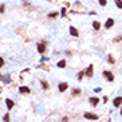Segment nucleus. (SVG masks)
I'll return each mask as SVG.
<instances>
[{
  "instance_id": "nucleus-1",
  "label": "nucleus",
  "mask_w": 122,
  "mask_h": 122,
  "mask_svg": "<svg viewBox=\"0 0 122 122\" xmlns=\"http://www.w3.org/2000/svg\"><path fill=\"white\" fill-rule=\"evenodd\" d=\"M103 76H105L109 82H113L114 80V75H113V72L111 71H103Z\"/></svg>"
},
{
  "instance_id": "nucleus-2",
  "label": "nucleus",
  "mask_w": 122,
  "mask_h": 122,
  "mask_svg": "<svg viewBox=\"0 0 122 122\" xmlns=\"http://www.w3.org/2000/svg\"><path fill=\"white\" fill-rule=\"evenodd\" d=\"M44 51H46V42L38 43V52H39V54H43Z\"/></svg>"
},
{
  "instance_id": "nucleus-3",
  "label": "nucleus",
  "mask_w": 122,
  "mask_h": 122,
  "mask_svg": "<svg viewBox=\"0 0 122 122\" xmlns=\"http://www.w3.org/2000/svg\"><path fill=\"white\" fill-rule=\"evenodd\" d=\"M84 118L91 119V121H97V119H98V115H97V114H93V113H84Z\"/></svg>"
},
{
  "instance_id": "nucleus-4",
  "label": "nucleus",
  "mask_w": 122,
  "mask_h": 122,
  "mask_svg": "<svg viewBox=\"0 0 122 122\" xmlns=\"http://www.w3.org/2000/svg\"><path fill=\"white\" fill-rule=\"evenodd\" d=\"M93 68H94V66H93V64H90V66L86 68V71H84V75L88 76V78H91V76H93Z\"/></svg>"
},
{
  "instance_id": "nucleus-5",
  "label": "nucleus",
  "mask_w": 122,
  "mask_h": 122,
  "mask_svg": "<svg viewBox=\"0 0 122 122\" xmlns=\"http://www.w3.org/2000/svg\"><path fill=\"white\" fill-rule=\"evenodd\" d=\"M114 25V20L111 19V17H109L107 20H106V23H105V28H111Z\"/></svg>"
},
{
  "instance_id": "nucleus-6",
  "label": "nucleus",
  "mask_w": 122,
  "mask_h": 122,
  "mask_svg": "<svg viewBox=\"0 0 122 122\" xmlns=\"http://www.w3.org/2000/svg\"><path fill=\"white\" fill-rule=\"evenodd\" d=\"M67 87H68V84L66 83V82H62V83H59V91H66L67 90Z\"/></svg>"
},
{
  "instance_id": "nucleus-7",
  "label": "nucleus",
  "mask_w": 122,
  "mask_h": 122,
  "mask_svg": "<svg viewBox=\"0 0 122 122\" xmlns=\"http://www.w3.org/2000/svg\"><path fill=\"white\" fill-rule=\"evenodd\" d=\"M19 91H20L21 94H28L29 91H31V90H29V87H27V86H20Z\"/></svg>"
},
{
  "instance_id": "nucleus-8",
  "label": "nucleus",
  "mask_w": 122,
  "mask_h": 122,
  "mask_svg": "<svg viewBox=\"0 0 122 122\" xmlns=\"http://www.w3.org/2000/svg\"><path fill=\"white\" fill-rule=\"evenodd\" d=\"M113 103H114V106H115V107H119V105L122 103V98H121V97H117V98L113 101Z\"/></svg>"
},
{
  "instance_id": "nucleus-9",
  "label": "nucleus",
  "mask_w": 122,
  "mask_h": 122,
  "mask_svg": "<svg viewBox=\"0 0 122 122\" xmlns=\"http://www.w3.org/2000/svg\"><path fill=\"white\" fill-rule=\"evenodd\" d=\"M90 103H91V105L93 106H97L98 105V102H99V98H97V97H93V98H90Z\"/></svg>"
},
{
  "instance_id": "nucleus-10",
  "label": "nucleus",
  "mask_w": 122,
  "mask_h": 122,
  "mask_svg": "<svg viewBox=\"0 0 122 122\" xmlns=\"http://www.w3.org/2000/svg\"><path fill=\"white\" fill-rule=\"evenodd\" d=\"M70 34H71L72 36H78L79 32H78V29H76L75 27H70Z\"/></svg>"
},
{
  "instance_id": "nucleus-11",
  "label": "nucleus",
  "mask_w": 122,
  "mask_h": 122,
  "mask_svg": "<svg viewBox=\"0 0 122 122\" xmlns=\"http://www.w3.org/2000/svg\"><path fill=\"white\" fill-rule=\"evenodd\" d=\"M5 103H7V107H8V109H12L13 105H15L13 101H11V99H5Z\"/></svg>"
},
{
  "instance_id": "nucleus-12",
  "label": "nucleus",
  "mask_w": 122,
  "mask_h": 122,
  "mask_svg": "<svg viewBox=\"0 0 122 122\" xmlns=\"http://www.w3.org/2000/svg\"><path fill=\"white\" fill-rule=\"evenodd\" d=\"M58 67H60V68L66 67V60H59V62H58Z\"/></svg>"
},
{
  "instance_id": "nucleus-13",
  "label": "nucleus",
  "mask_w": 122,
  "mask_h": 122,
  "mask_svg": "<svg viewBox=\"0 0 122 122\" xmlns=\"http://www.w3.org/2000/svg\"><path fill=\"white\" fill-rule=\"evenodd\" d=\"M115 5H117L118 8L122 9V0H115Z\"/></svg>"
},
{
  "instance_id": "nucleus-14",
  "label": "nucleus",
  "mask_w": 122,
  "mask_h": 122,
  "mask_svg": "<svg viewBox=\"0 0 122 122\" xmlns=\"http://www.w3.org/2000/svg\"><path fill=\"white\" fill-rule=\"evenodd\" d=\"M79 94H80L79 88H74V90H72V95H79Z\"/></svg>"
},
{
  "instance_id": "nucleus-15",
  "label": "nucleus",
  "mask_w": 122,
  "mask_h": 122,
  "mask_svg": "<svg viewBox=\"0 0 122 122\" xmlns=\"http://www.w3.org/2000/svg\"><path fill=\"white\" fill-rule=\"evenodd\" d=\"M93 27L95 29H99V27H101V24H99V23H98V21H94L93 23Z\"/></svg>"
},
{
  "instance_id": "nucleus-16",
  "label": "nucleus",
  "mask_w": 122,
  "mask_h": 122,
  "mask_svg": "<svg viewBox=\"0 0 122 122\" xmlns=\"http://www.w3.org/2000/svg\"><path fill=\"white\" fill-rule=\"evenodd\" d=\"M42 86H43V88H44V90H47V88H48V83H47L46 80H42Z\"/></svg>"
},
{
  "instance_id": "nucleus-17",
  "label": "nucleus",
  "mask_w": 122,
  "mask_h": 122,
  "mask_svg": "<svg viewBox=\"0 0 122 122\" xmlns=\"http://www.w3.org/2000/svg\"><path fill=\"white\" fill-rule=\"evenodd\" d=\"M99 4H101L102 7H105V5L107 4V0H99Z\"/></svg>"
},
{
  "instance_id": "nucleus-18",
  "label": "nucleus",
  "mask_w": 122,
  "mask_h": 122,
  "mask_svg": "<svg viewBox=\"0 0 122 122\" xmlns=\"http://www.w3.org/2000/svg\"><path fill=\"white\" fill-rule=\"evenodd\" d=\"M3 119H4V122H9V119H11V118H9V114H5Z\"/></svg>"
},
{
  "instance_id": "nucleus-19",
  "label": "nucleus",
  "mask_w": 122,
  "mask_h": 122,
  "mask_svg": "<svg viewBox=\"0 0 122 122\" xmlns=\"http://www.w3.org/2000/svg\"><path fill=\"white\" fill-rule=\"evenodd\" d=\"M83 75H84V71H80L79 74H78V79L80 80V79H82V78H83Z\"/></svg>"
},
{
  "instance_id": "nucleus-20",
  "label": "nucleus",
  "mask_w": 122,
  "mask_h": 122,
  "mask_svg": "<svg viewBox=\"0 0 122 122\" xmlns=\"http://www.w3.org/2000/svg\"><path fill=\"white\" fill-rule=\"evenodd\" d=\"M56 16H58V13H56V12H52V13L48 15V17H56Z\"/></svg>"
},
{
  "instance_id": "nucleus-21",
  "label": "nucleus",
  "mask_w": 122,
  "mask_h": 122,
  "mask_svg": "<svg viewBox=\"0 0 122 122\" xmlns=\"http://www.w3.org/2000/svg\"><path fill=\"white\" fill-rule=\"evenodd\" d=\"M3 66H4V59L0 58V67H3Z\"/></svg>"
},
{
  "instance_id": "nucleus-22",
  "label": "nucleus",
  "mask_w": 122,
  "mask_h": 122,
  "mask_svg": "<svg viewBox=\"0 0 122 122\" xmlns=\"http://www.w3.org/2000/svg\"><path fill=\"white\" fill-rule=\"evenodd\" d=\"M3 12H4V4L0 5V13H3Z\"/></svg>"
},
{
  "instance_id": "nucleus-23",
  "label": "nucleus",
  "mask_w": 122,
  "mask_h": 122,
  "mask_svg": "<svg viewBox=\"0 0 122 122\" xmlns=\"http://www.w3.org/2000/svg\"><path fill=\"white\" fill-rule=\"evenodd\" d=\"M121 40H122V36H118V38L114 39V42H121Z\"/></svg>"
},
{
  "instance_id": "nucleus-24",
  "label": "nucleus",
  "mask_w": 122,
  "mask_h": 122,
  "mask_svg": "<svg viewBox=\"0 0 122 122\" xmlns=\"http://www.w3.org/2000/svg\"><path fill=\"white\" fill-rule=\"evenodd\" d=\"M109 60H110V63H114V59H113V56H111V55L109 56Z\"/></svg>"
},
{
  "instance_id": "nucleus-25",
  "label": "nucleus",
  "mask_w": 122,
  "mask_h": 122,
  "mask_svg": "<svg viewBox=\"0 0 122 122\" xmlns=\"http://www.w3.org/2000/svg\"><path fill=\"white\" fill-rule=\"evenodd\" d=\"M121 115H122V109H121Z\"/></svg>"
},
{
  "instance_id": "nucleus-26",
  "label": "nucleus",
  "mask_w": 122,
  "mask_h": 122,
  "mask_svg": "<svg viewBox=\"0 0 122 122\" xmlns=\"http://www.w3.org/2000/svg\"><path fill=\"white\" fill-rule=\"evenodd\" d=\"M0 79H1V75H0Z\"/></svg>"
}]
</instances>
